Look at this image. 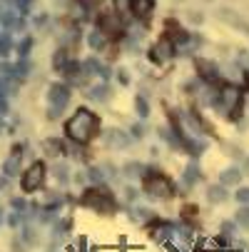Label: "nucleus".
<instances>
[{
    "label": "nucleus",
    "instance_id": "1",
    "mask_svg": "<svg viewBox=\"0 0 249 252\" xmlns=\"http://www.w3.org/2000/svg\"><path fill=\"white\" fill-rule=\"evenodd\" d=\"M97 132V118L90 110H80L78 115H73L67 120V135L78 140V142H87L92 140Z\"/></svg>",
    "mask_w": 249,
    "mask_h": 252
},
{
    "label": "nucleus",
    "instance_id": "2",
    "mask_svg": "<svg viewBox=\"0 0 249 252\" xmlns=\"http://www.w3.org/2000/svg\"><path fill=\"white\" fill-rule=\"evenodd\" d=\"M83 202L90 205V207H95V210H102V212H112L115 210V197H112L110 190H105V188L87 190L85 197H83Z\"/></svg>",
    "mask_w": 249,
    "mask_h": 252
},
{
    "label": "nucleus",
    "instance_id": "3",
    "mask_svg": "<svg viewBox=\"0 0 249 252\" xmlns=\"http://www.w3.org/2000/svg\"><path fill=\"white\" fill-rule=\"evenodd\" d=\"M145 190L155 197H169L172 195V185L169 180L162 177V175H147L145 177Z\"/></svg>",
    "mask_w": 249,
    "mask_h": 252
},
{
    "label": "nucleus",
    "instance_id": "4",
    "mask_svg": "<svg viewBox=\"0 0 249 252\" xmlns=\"http://www.w3.org/2000/svg\"><path fill=\"white\" fill-rule=\"evenodd\" d=\"M43 180H45V165H43V162L30 165V170L23 175V190H28V192L38 190V188L43 185Z\"/></svg>",
    "mask_w": 249,
    "mask_h": 252
},
{
    "label": "nucleus",
    "instance_id": "5",
    "mask_svg": "<svg viewBox=\"0 0 249 252\" xmlns=\"http://www.w3.org/2000/svg\"><path fill=\"white\" fill-rule=\"evenodd\" d=\"M100 30H105L108 35H117V32H120V20H117L115 15H102Z\"/></svg>",
    "mask_w": 249,
    "mask_h": 252
},
{
    "label": "nucleus",
    "instance_id": "6",
    "mask_svg": "<svg viewBox=\"0 0 249 252\" xmlns=\"http://www.w3.org/2000/svg\"><path fill=\"white\" fill-rule=\"evenodd\" d=\"M130 10H135L139 18H150V13H152V0H132Z\"/></svg>",
    "mask_w": 249,
    "mask_h": 252
},
{
    "label": "nucleus",
    "instance_id": "7",
    "mask_svg": "<svg viewBox=\"0 0 249 252\" xmlns=\"http://www.w3.org/2000/svg\"><path fill=\"white\" fill-rule=\"evenodd\" d=\"M115 5L120 13H130V5H132V0H115Z\"/></svg>",
    "mask_w": 249,
    "mask_h": 252
},
{
    "label": "nucleus",
    "instance_id": "8",
    "mask_svg": "<svg viewBox=\"0 0 249 252\" xmlns=\"http://www.w3.org/2000/svg\"><path fill=\"white\" fill-rule=\"evenodd\" d=\"M247 83H249V75H247Z\"/></svg>",
    "mask_w": 249,
    "mask_h": 252
}]
</instances>
